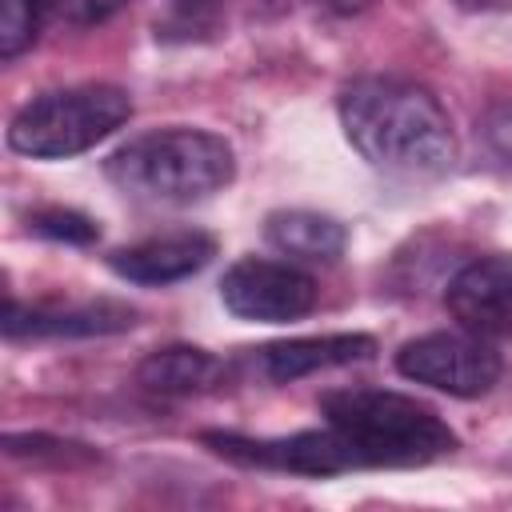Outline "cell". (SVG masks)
Segmentation results:
<instances>
[{"label": "cell", "mask_w": 512, "mask_h": 512, "mask_svg": "<svg viewBox=\"0 0 512 512\" xmlns=\"http://www.w3.org/2000/svg\"><path fill=\"white\" fill-rule=\"evenodd\" d=\"M340 124L352 148L404 176H436L456 160V132L444 104L416 80L364 76L340 92Z\"/></svg>", "instance_id": "obj_1"}, {"label": "cell", "mask_w": 512, "mask_h": 512, "mask_svg": "<svg viewBox=\"0 0 512 512\" xmlns=\"http://www.w3.org/2000/svg\"><path fill=\"white\" fill-rule=\"evenodd\" d=\"M108 180L148 204H192L232 184V144L200 128H160L120 144L108 164Z\"/></svg>", "instance_id": "obj_2"}, {"label": "cell", "mask_w": 512, "mask_h": 512, "mask_svg": "<svg viewBox=\"0 0 512 512\" xmlns=\"http://www.w3.org/2000/svg\"><path fill=\"white\" fill-rule=\"evenodd\" d=\"M328 424L352 444L360 468L432 464L456 448V432L420 400L380 388H344L320 400Z\"/></svg>", "instance_id": "obj_3"}, {"label": "cell", "mask_w": 512, "mask_h": 512, "mask_svg": "<svg viewBox=\"0 0 512 512\" xmlns=\"http://www.w3.org/2000/svg\"><path fill=\"white\" fill-rule=\"evenodd\" d=\"M132 116V100L116 84H76L56 88L24 104L8 124V144L20 156L64 160L88 152L104 136H112Z\"/></svg>", "instance_id": "obj_4"}, {"label": "cell", "mask_w": 512, "mask_h": 512, "mask_svg": "<svg viewBox=\"0 0 512 512\" xmlns=\"http://www.w3.org/2000/svg\"><path fill=\"white\" fill-rule=\"evenodd\" d=\"M396 368L400 376L472 400L484 396L496 380H500V352L472 328L464 332H428L420 340H408L396 352Z\"/></svg>", "instance_id": "obj_5"}, {"label": "cell", "mask_w": 512, "mask_h": 512, "mask_svg": "<svg viewBox=\"0 0 512 512\" xmlns=\"http://www.w3.org/2000/svg\"><path fill=\"white\" fill-rule=\"evenodd\" d=\"M204 444L248 468L292 472V476H340L360 468L352 444L328 424L324 432H296V436H236V432H204Z\"/></svg>", "instance_id": "obj_6"}, {"label": "cell", "mask_w": 512, "mask_h": 512, "mask_svg": "<svg viewBox=\"0 0 512 512\" xmlns=\"http://www.w3.org/2000/svg\"><path fill=\"white\" fill-rule=\"evenodd\" d=\"M220 300L240 320L284 324V320H300L316 308V284L292 264L244 256L224 272Z\"/></svg>", "instance_id": "obj_7"}, {"label": "cell", "mask_w": 512, "mask_h": 512, "mask_svg": "<svg viewBox=\"0 0 512 512\" xmlns=\"http://www.w3.org/2000/svg\"><path fill=\"white\" fill-rule=\"evenodd\" d=\"M448 312L480 332V336H508L512 332V256H484L460 268L444 292Z\"/></svg>", "instance_id": "obj_8"}, {"label": "cell", "mask_w": 512, "mask_h": 512, "mask_svg": "<svg viewBox=\"0 0 512 512\" xmlns=\"http://www.w3.org/2000/svg\"><path fill=\"white\" fill-rule=\"evenodd\" d=\"M372 352H376V340L364 336V332L296 336V340H276V344L252 348V372H260L268 384H292V380L324 372V368L368 360Z\"/></svg>", "instance_id": "obj_9"}, {"label": "cell", "mask_w": 512, "mask_h": 512, "mask_svg": "<svg viewBox=\"0 0 512 512\" xmlns=\"http://www.w3.org/2000/svg\"><path fill=\"white\" fill-rule=\"evenodd\" d=\"M216 256V240L208 232H168V236H152V240H140V244H128V248H116L108 256L112 272L132 280V284H176L192 272H200L208 260Z\"/></svg>", "instance_id": "obj_10"}, {"label": "cell", "mask_w": 512, "mask_h": 512, "mask_svg": "<svg viewBox=\"0 0 512 512\" xmlns=\"http://www.w3.org/2000/svg\"><path fill=\"white\" fill-rule=\"evenodd\" d=\"M136 312L128 304L116 300H96V304H32L20 308L16 300H8L4 312V332L16 336H104V332H124L132 328Z\"/></svg>", "instance_id": "obj_11"}, {"label": "cell", "mask_w": 512, "mask_h": 512, "mask_svg": "<svg viewBox=\"0 0 512 512\" xmlns=\"http://www.w3.org/2000/svg\"><path fill=\"white\" fill-rule=\"evenodd\" d=\"M268 240L292 256V260H312V264H332L344 244H348V232L340 220L324 216V212H308V208H284V212H272L268 224H264Z\"/></svg>", "instance_id": "obj_12"}, {"label": "cell", "mask_w": 512, "mask_h": 512, "mask_svg": "<svg viewBox=\"0 0 512 512\" xmlns=\"http://www.w3.org/2000/svg\"><path fill=\"white\" fill-rule=\"evenodd\" d=\"M136 380L160 396H192V392L216 388L224 380V364L204 348L176 344V348H160L144 356L136 368Z\"/></svg>", "instance_id": "obj_13"}, {"label": "cell", "mask_w": 512, "mask_h": 512, "mask_svg": "<svg viewBox=\"0 0 512 512\" xmlns=\"http://www.w3.org/2000/svg\"><path fill=\"white\" fill-rule=\"evenodd\" d=\"M40 0H4L0 8V56L16 60L32 40H36V24H40Z\"/></svg>", "instance_id": "obj_14"}, {"label": "cell", "mask_w": 512, "mask_h": 512, "mask_svg": "<svg viewBox=\"0 0 512 512\" xmlns=\"http://www.w3.org/2000/svg\"><path fill=\"white\" fill-rule=\"evenodd\" d=\"M32 232H40L48 240H64V244H92L100 236L96 220H88L84 212H72V208H40V212H32Z\"/></svg>", "instance_id": "obj_15"}, {"label": "cell", "mask_w": 512, "mask_h": 512, "mask_svg": "<svg viewBox=\"0 0 512 512\" xmlns=\"http://www.w3.org/2000/svg\"><path fill=\"white\" fill-rule=\"evenodd\" d=\"M48 16L64 20V24H100L112 12H120L128 0H40Z\"/></svg>", "instance_id": "obj_16"}, {"label": "cell", "mask_w": 512, "mask_h": 512, "mask_svg": "<svg viewBox=\"0 0 512 512\" xmlns=\"http://www.w3.org/2000/svg\"><path fill=\"white\" fill-rule=\"evenodd\" d=\"M484 136H488V144H492L500 156L512 160V104L496 108V112L484 120Z\"/></svg>", "instance_id": "obj_17"}, {"label": "cell", "mask_w": 512, "mask_h": 512, "mask_svg": "<svg viewBox=\"0 0 512 512\" xmlns=\"http://www.w3.org/2000/svg\"><path fill=\"white\" fill-rule=\"evenodd\" d=\"M320 8H328V12H336V16H356V12H364L372 0H316Z\"/></svg>", "instance_id": "obj_18"}, {"label": "cell", "mask_w": 512, "mask_h": 512, "mask_svg": "<svg viewBox=\"0 0 512 512\" xmlns=\"http://www.w3.org/2000/svg\"><path fill=\"white\" fill-rule=\"evenodd\" d=\"M460 8L468 12H500V8H512V0H456Z\"/></svg>", "instance_id": "obj_19"}]
</instances>
